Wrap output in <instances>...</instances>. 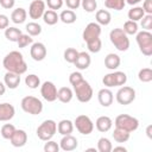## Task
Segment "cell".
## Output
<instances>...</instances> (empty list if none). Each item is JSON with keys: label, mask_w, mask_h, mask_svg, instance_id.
<instances>
[{"label": "cell", "mask_w": 152, "mask_h": 152, "mask_svg": "<svg viewBox=\"0 0 152 152\" xmlns=\"http://www.w3.org/2000/svg\"><path fill=\"white\" fill-rule=\"evenodd\" d=\"M2 66L6 69V71L15 72L19 75H23L27 70V64L23 57V55L19 51H11L8 52L4 59H2Z\"/></svg>", "instance_id": "obj_1"}, {"label": "cell", "mask_w": 152, "mask_h": 152, "mask_svg": "<svg viewBox=\"0 0 152 152\" xmlns=\"http://www.w3.org/2000/svg\"><path fill=\"white\" fill-rule=\"evenodd\" d=\"M109 39L112 42V44L115 46L116 50L119 51H127L128 48H129V39H128V36L124 32L122 28H113L110 32H109Z\"/></svg>", "instance_id": "obj_2"}, {"label": "cell", "mask_w": 152, "mask_h": 152, "mask_svg": "<svg viewBox=\"0 0 152 152\" xmlns=\"http://www.w3.org/2000/svg\"><path fill=\"white\" fill-rule=\"evenodd\" d=\"M72 88H74V94L76 95V99L80 102H82V103L89 102L91 100L93 95H94V91H93L91 86L84 78L81 82H78L75 86H72Z\"/></svg>", "instance_id": "obj_3"}, {"label": "cell", "mask_w": 152, "mask_h": 152, "mask_svg": "<svg viewBox=\"0 0 152 152\" xmlns=\"http://www.w3.org/2000/svg\"><path fill=\"white\" fill-rule=\"evenodd\" d=\"M20 106L25 113L31 114V115H38L43 110V102L38 97L32 96V95H27L23 97Z\"/></svg>", "instance_id": "obj_4"}, {"label": "cell", "mask_w": 152, "mask_h": 152, "mask_svg": "<svg viewBox=\"0 0 152 152\" xmlns=\"http://www.w3.org/2000/svg\"><path fill=\"white\" fill-rule=\"evenodd\" d=\"M137 34V44L139 46V50L142 55L150 57L152 55V33L150 31H139Z\"/></svg>", "instance_id": "obj_5"}, {"label": "cell", "mask_w": 152, "mask_h": 152, "mask_svg": "<svg viewBox=\"0 0 152 152\" xmlns=\"http://www.w3.org/2000/svg\"><path fill=\"white\" fill-rule=\"evenodd\" d=\"M56 132H57V124L52 119L44 120L37 127V131H36L37 137L43 141H48V140L52 139V137L55 135Z\"/></svg>", "instance_id": "obj_6"}, {"label": "cell", "mask_w": 152, "mask_h": 152, "mask_svg": "<svg viewBox=\"0 0 152 152\" xmlns=\"http://www.w3.org/2000/svg\"><path fill=\"white\" fill-rule=\"evenodd\" d=\"M114 125L118 128H121V129H125V131L132 133V132L138 129L139 120L137 118H134V116L128 115V114H120V115H118L115 118Z\"/></svg>", "instance_id": "obj_7"}, {"label": "cell", "mask_w": 152, "mask_h": 152, "mask_svg": "<svg viewBox=\"0 0 152 152\" xmlns=\"http://www.w3.org/2000/svg\"><path fill=\"white\" fill-rule=\"evenodd\" d=\"M74 126L83 135H89L94 129V122L91 121V119L88 115H84V114L76 116V119L74 121Z\"/></svg>", "instance_id": "obj_8"}, {"label": "cell", "mask_w": 152, "mask_h": 152, "mask_svg": "<svg viewBox=\"0 0 152 152\" xmlns=\"http://www.w3.org/2000/svg\"><path fill=\"white\" fill-rule=\"evenodd\" d=\"M116 102L122 106H127L135 100V90L128 86H121L115 95Z\"/></svg>", "instance_id": "obj_9"}, {"label": "cell", "mask_w": 152, "mask_h": 152, "mask_svg": "<svg viewBox=\"0 0 152 152\" xmlns=\"http://www.w3.org/2000/svg\"><path fill=\"white\" fill-rule=\"evenodd\" d=\"M40 95L48 102L56 101L57 100V88H56L55 83L51 81H45L40 86Z\"/></svg>", "instance_id": "obj_10"}, {"label": "cell", "mask_w": 152, "mask_h": 152, "mask_svg": "<svg viewBox=\"0 0 152 152\" xmlns=\"http://www.w3.org/2000/svg\"><path fill=\"white\" fill-rule=\"evenodd\" d=\"M100 34H101V25H99L97 23H89L83 30L82 38L87 43V42H89L91 39L99 38Z\"/></svg>", "instance_id": "obj_11"}, {"label": "cell", "mask_w": 152, "mask_h": 152, "mask_svg": "<svg viewBox=\"0 0 152 152\" xmlns=\"http://www.w3.org/2000/svg\"><path fill=\"white\" fill-rule=\"evenodd\" d=\"M45 12V2L43 0H33L28 6V15L31 19H40Z\"/></svg>", "instance_id": "obj_12"}, {"label": "cell", "mask_w": 152, "mask_h": 152, "mask_svg": "<svg viewBox=\"0 0 152 152\" xmlns=\"http://www.w3.org/2000/svg\"><path fill=\"white\" fill-rule=\"evenodd\" d=\"M46 48L43 43L40 42H36L31 44V49H30V56L32 57L33 61L36 62H40L46 57Z\"/></svg>", "instance_id": "obj_13"}, {"label": "cell", "mask_w": 152, "mask_h": 152, "mask_svg": "<svg viewBox=\"0 0 152 152\" xmlns=\"http://www.w3.org/2000/svg\"><path fill=\"white\" fill-rule=\"evenodd\" d=\"M78 146V141L77 139L71 135V134H68V135H63V138L61 139L59 141V148L65 151V152H70V151H74L76 150Z\"/></svg>", "instance_id": "obj_14"}, {"label": "cell", "mask_w": 152, "mask_h": 152, "mask_svg": "<svg viewBox=\"0 0 152 152\" xmlns=\"http://www.w3.org/2000/svg\"><path fill=\"white\" fill-rule=\"evenodd\" d=\"M97 100L102 107H109L113 103L114 95L109 88H102L97 93Z\"/></svg>", "instance_id": "obj_15"}, {"label": "cell", "mask_w": 152, "mask_h": 152, "mask_svg": "<svg viewBox=\"0 0 152 152\" xmlns=\"http://www.w3.org/2000/svg\"><path fill=\"white\" fill-rule=\"evenodd\" d=\"M11 144L14 147H23L27 142V133L24 129H15L11 137Z\"/></svg>", "instance_id": "obj_16"}, {"label": "cell", "mask_w": 152, "mask_h": 152, "mask_svg": "<svg viewBox=\"0 0 152 152\" xmlns=\"http://www.w3.org/2000/svg\"><path fill=\"white\" fill-rule=\"evenodd\" d=\"M90 63H91L90 55L88 52H86V51L78 52V55H77V57H76V59L74 62L75 66L78 70H86V69H88L89 65H90Z\"/></svg>", "instance_id": "obj_17"}, {"label": "cell", "mask_w": 152, "mask_h": 152, "mask_svg": "<svg viewBox=\"0 0 152 152\" xmlns=\"http://www.w3.org/2000/svg\"><path fill=\"white\" fill-rule=\"evenodd\" d=\"M14 114H15V109L13 104L8 102L0 103V121H10L11 119H13Z\"/></svg>", "instance_id": "obj_18"}, {"label": "cell", "mask_w": 152, "mask_h": 152, "mask_svg": "<svg viewBox=\"0 0 152 152\" xmlns=\"http://www.w3.org/2000/svg\"><path fill=\"white\" fill-rule=\"evenodd\" d=\"M113 126V120L107 116V115H102V116H99L95 121V127L99 132L101 133H106L108 132Z\"/></svg>", "instance_id": "obj_19"}, {"label": "cell", "mask_w": 152, "mask_h": 152, "mask_svg": "<svg viewBox=\"0 0 152 152\" xmlns=\"http://www.w3.org/2000/svg\"><path fill=\"white\" fill-rule=\"evenodd\" d=\"M4 83L10 89H15L20 84V75L11 71H6L4 76Z\"/></svg>", "instance_id": "obj_20"}, {"label": "cell", "mask_w": 152, "mask_h": 152, "mask_svg": "<svg viewBox=\"0 0 152 152\" xmlns=\"http://www.w3.org/2000/svg\"><path fill=\"white\" fill-rule=\"evenodd\" d=\"M120 63H121L120 56L116 53H108L104 57V66L109 70H116L120 66Z\"/></svg>", "instance_id": "obj_21"}, {"label": "cell", "mask_w": 152, "mask_h": 152, "mask_svg": "<svg viewBox=\"0 0 152 152\" xmlns=\"http://www.w3.org/2000/svg\"><path fill=\"white\" fill-rule=\"evenodd\" d=\"M57 131L62 135L71 134L74 131V122L69 119H63L57 124Z\"/></svg>", "instance_id": "obj_22"}, {"label": "cell", "mask_w": 152, "mask_h": 152, "mask_svg": "<svg viewBox=\"0 0 152 152\" xmlns=\"http://www.w3.org/2000/svg\"><path fill=\"white\" fill-rule=\"evenodd\" d=\"M74 97V91L69 87H62L57 90V99L62 103H69Z\"/></svg>", "instance_id": "obj_23"}, {"label": "cell", "mask_w": 152, "mask_h": 152, "mask_svg": "<svg viewBox=\"0 0 152 152\" xmlns=\"http://www.w3.org/2000/svg\"><path fill=\"white\" fill-rule=\"evenodd\" d=\"M26 18H27V12L23 7H18V8L13 10L11 13V20L14 24H23V23H25Z\"/></svg>", "instance_id": "obj_24"}, {"label": "cell", "mask_w": 152, "mask_h": 152, "mask_svg": "<svg viewBox=\"0 0 152 152\" xmlns=\"http://www.w3.org/2000/svg\"><path fill=\"white\" fill-rule=\"evenodd\" d=\"M95 19L99 25L106 26V25H109V23L112 20V15L107 10H99V11H96Z\"/></svg>", "instance_id": "obj_25"}, {"label": "cell", "mask_w": 152, "mask_h": 152, "mask_svg": "<svg viewBox=\"0 0 152 152\" xmlns=\"http://www.w3.org/2000/svg\"><path fill=\"white\" fill-rule=\"evenodd\" d=\"M42 18H43L44 23L46 25H50V26L57 24V21L59 20V15L53 10H45V12H44V14H43Z\"/></svg>", "instance_id": "obj_26"}, {"label": "cell", "mask_w": 152, "mask_h": 152, "mask_svg": "<svg viewBox=\"0 0 152 152\" xmlns=\"http://www.w3.org/2000/svg\"><path fill=\"white\" fill-rule=\"evenodd\" d=\"M76 19H77V15L72 10H64L59 14V20L64 24H74Z\"/></svg>", "instance_id": "obj_27"}, {"label": "cell", "mask_w": 152, "mask_h": 152, "mask_svg": "<svg viewBox=\"0 0 152 152\" xmlns=\"http://www.w3.org/2000/svg\"><path fill=\"white\" fill-rule=\"evenodd\" d=\"M129 137H131V133L125 131V129H121V128H118L115 127L114 132H113V138L116 142H126L129 140Z\"/></svg>", "instance_id": "obj_28"}, {"label": "cell", "mask_w": 152, "mask_h": 152, "mask_svg": "<svg viewBox=\"0 0 152 152\" xmlns=\"http://www.w3.org/2000/svg\"><path fill=\"white\" fill-rule=\"evenodd\" d=\"M20 34H21V31L19 28L14 27V26H8L7 28H5V37L10 42H15L17 43Z\"/></svg>", "instance_id": "obj_29"}, {"label": "cell", "mask_w": 152, "mask_h": 152, "mask_svg": "<svg viewBox=\"0 0 152 152\" xmlns=\"http://www.w3.org/2000/svg\"><path fill=\"white\" fill-rule=\"evenodd\" d=\"M127 15H128V19H129V20L138 21V20H140V19L145 15V12H144L142 7H140V6H134V7H132V8L128 11Z\"/></svg>", "instance_id": "obj_30"}, {"label": "cell", "mask_w": 152, "mask_h": 152, "mask_svg": "<svg viewBox=\"0 0 152 152\" xmlns=\"http://www.w3.org/2000/svg\"><path fill=\"white\" fill-rule=\"evenodd\" d=\"M25 28H26L27 34H30L31 37H36V36H39L42 33V26L36 21H31V23L26 24Z\"/></svg>", "instance_id": "obj_31"}, {"label": "cell", "mask_w": 152, "mask_h": 152, "mask_svg": "<svg viewBox=\"0 0 152 152\" xmlns=\"http://www.w3.org/2000/svg\"><path fill=\"white\" fill-rule=\"evenodd\" d=\"M113 148V145L108 138H100L97 141V151L99 152H110Z\"/></svg>", "instance_id": "obj_32"}, {"label": "cell", "mask_w": 152, "mask_h": 152, "mask_svg": "<svg viewBox=\"0 0 152 152\" xmlns=\"http://www.w3.org/2000/svg\"><path fill=\"white\" fill-rule=\"evenodd\" d=\"M125 5H126L125 0H104V6L109 10H114V11L124 10Z\"/></svg>", "instance_id": "obj_33"}, {"label": "cell", "mask_w": 152, "mask_h": 152, "mask_svg": "<svg viewBox=\"0 0 152 152\" xmlns=\"http://www.w3.org/2000/svg\"><path fill=\"white\" fill-rule=\"evenodd\" d=\"M138 78L142 83H148L152 81V69L151 68H142L138 72Z\"/></svg>", "instance_id": "obj_34"}, {"label": "cell", "mask_w": 152, "mask_h": 152, "mask_svg": "<svg viewBox=\"0 0 152 152\" xmlns=\"http://www.w3.org/2000/svg\"><path fill=\"white\" fill-rule=\"evenodd\" d=\"M25 84L30 89H37L40 86V78L34 74H30L25 77Z\"/></svg>", "instance_id": "obj_35"}, {"label": "cell", "mask_w": 152, "mask_h": 152, "mask_svg": "<svg viewBox=\"0 0 152 152\" xmlns=\"http://www.w3.org/2000/svg\"><path fill=\"white\" fill-rule=\"evenodd\" d=\"M124 32L127 34V36H132V34H135L138 32V24L137 21H133V20H127L125 21L124 24Z\"/></svg>", "instance_id": "obj_36"}, {"label": "cell", "mask_w": 152, "mask_h": 152, "mask_svg": "<svg viewBox=\"0 0 152 152\" xmlns=\"http://www.w3.org/2000/svg\"><path fill=\"white\" fill-rule=\"evenodd\" d=\"M87 48H88V50H89L90 52H93V53L100 52V51H101V48H102V42H101L100 37L87 42Z\"/></svg>", "instance_id": "obj_37"}, {"label": "cell", "mask_w": 152, "mask_h": 152, "mask_svg": "<svg viewBox=\"0 0 152 152\" xmlns=\"http://www.w3.org/2000/svg\"><path fill=\"white\" fill-rule=\"evenodd\" d=\"M15 129H17V128L14 127V125H12V124H5V125H2V127H1V129H0L1 137H2L4 139H8V140H10Z\"/></svg>", "instance_id": "obj_38"}, {"label": "cell", "mask_w": 152, "mask_h": 152, "mask_svg": "<svg viewBox=\"0 0 152 152\" xmlns=\"http://www.w3.org/2000/svg\"><path fill=\"white\" fill-rule=\"evenodd\" d=\"M113 77H114V84H115V87L125 86V83L127 82V75L124 71H114L113 72Z\"/></svg>", "instance_id": "obj_39"}, {"label": "cell", "mask_w": 152, "mask_h": 152, "mask_svg": "<svg viewBox=\"0 0 152 152\" xmlns=\"http://www.w3.org/2000/svg\"><path fill=\"white\" fill-rule=\"evenodd\" d=\"M81 6L86 12L93 13L97 8V2L96 0H81Z\"/></svg>", "instance_id": "obj_40"}, {"label": "cell", "mask_w": 152, "mask_h": 152, "mask_svg": "<svg viewBox=\"0 0 152 152\" xmlns=\"http://www.w3.org/2000/svg\"><path fill=\"white\" fill-rule=\"evenodd\" d=\"M32 43H33V38H32L30 34H24V33H21L20 37H19L18 40H17L18 48H20V49L26 48V46H28V45L32 44Z\"/></svg>", "instance_id": "obj_41"}, {"label": "cell", "mask_w": 152, "mask_h": 152, "mask_svg": "<svg viewBox=\"0 0 152 152\" xmlns=\"http://www.w3.org/2000/svg\"><path fill=\"white\" fill-rule=\"evenodd\" d=\"M77 55H78V51H77L75 48H68V49L64 51V55H63V56H64V59H65L68 63H72V64H74V62H75Z\"/></svg>", "instance_id": "obj_42"}, {"label": "cell", "mask_w": 152, "mask_h": 152, "mask_svg": "<svg viewBox=\"0 0 152 152\" xmlns=\"http://www.w3.org/2000/svg\"><path fill=\"white\" fill-rule=\"evenodd\" d=\"M140 20H141V27L145 31H150L152 28V14H145Z\"/></svg>", "instance_id": "obj_43"}, {"label": "cell", "mask_w": 152, "mask_h": 152, "mask_svg": "<svg viewBox=\"0 0 152 152\" xmlns=\"http://www.w3.org/2000/svg\"><path fill=\"white\" fill-rule=\"evenodd\" d=\"M44 151L45 152H58L59 151V144H57L56 141H52L51 139L48 140L44 145Z\"/></svg>", "instance_id": "obj_44"}, {"label": "cell", "mask_w": 152, "mask_h": 152, "mask_svg": "<svg viewBox=\"0 0 152 152\" xmlns=\"http://www.w3.org/2000/svg\"><path fill=\"white\" fill-rule=\"evenodd\" d=\"M64 4V0H46L45 1V5H48L49 10H61L62 6Z\"/></svg>", "instance_id": "obj_45"}, {"label": "cell", "mask_w": 152, "mask_h": 152, "mask_svg": "<svg viewBox=\"0 0 152 152\" xmlns=\"http://www.w3.org/2000/svg\"><path fill=\"white\" fill-rule=\"evenodd\" d=\"M82 80H83V75H82L80 71H74V72H71L70 76H69V82H70L71 86H75L76 83L81 82Z\"/></svg>", "instance_id": "obj_46"}, {"label": "cell", "mask_w": 152, "mask_h": 152, "mask_svg": "<svg viewBox=\"0 0 152 152\" xmlns=\"http://www.w3.org/2000/svg\"><path fill=\"white\" fill-rule=\"evenodd\" d=\"M102 83H103V86H104V87H107V88L115 87V84H114L113 72H109V74L104 75V76H103V78H102Z\"/></svg>", "instance_id": "obj_47"}, {"label": "cell", "mask_w": 152, "mask_h": 152, "mask_svg": "<svg viewBox=\"0 0 152 152\" xmlns=\"http://www.w3.org/2000/svg\"><path fill=\"white\" fill-rule=\"evenodd\" d=\"M69 10H77L81 6V0H64Z\"/></svg>", "instance_id": "obj_48"}, {"label": "cell", "mask_w": 152, "mask_h": 152, "mask_svg": "<svg viewBox=\"0 0 152 152\" xmlns=\"http://www.w3.org/2000/svg\"><path fill=\"white\" fill-rule=\"evenodd\" d=\"M141 7H142L145 14H152V0H144Z\"/></svg>", "instance_id": "obj_49"}, {"label": "cell", "mask_w": 152, "mask_h": 152, "mask_svg": "<svg viewBox=\"0 0 152 152\" xmlns=\"http://www.w3.org/2000/svg\"><path fill=\"white\" fill-rule=\"evenodd\" d=\"M10 19L6 14H0V30H5L8 27Z\"/></svg>", "instance_id": "obj_50"}, {"label": "cell", "mask_w": 152, "mask_h": 152, "mask_svg": "<svg viewBox=\"0 0 152 152\" xmlns=\"http://www.w3.org/2000/svg\"><path fill=\"white\" fill-rule=\"evenodd\" d=\"M15 4V0H0V5L5 8V10H11L13 8Z\"/></svg>", "instance_id": "obj_51"}, {"label": "cell", "mask_w": 152, "mask_h": 152, "mask_svg": "<svg viewBox=\"0 0 152 152\" xmlns=\"http://www.w3.org/2000/svg\"><path fill=\"white\" fill-rule=\"evenodd\" d=\"M5 91H6V86H5V83L0 82V96H2L5 94Z\"/></svg>", "instance_id": "obj_52"}, {"label": "cell", "mask_w": 152, "mask_h": 152, "mask_svg": "<svg viewBox=\"0 0 152 152\" xmlns=\"http://www.w3.org/2000/svg\"><path fill=\"white\" fill-rule=\"evenodd\" d=\"M125 1H126V4H128V5L134 6V5L139 4V2H140V1H142V0H125Z\"/></svg>", "instance_id": "obj_53"}, {"label": "cell", "mask_w": 152, "mask_h": 152, "mask_svg": "<svg viewBox=\"0 0 152 152\" xmlns=\"http://www.w3.org/2000/svg\"><path fill=\"white\" fill-rule=\"evenodd\" d=\"M112 151H124V152H126V151H127V148H126V147H124V146H116V147H113V148H112Z\"/></svg>", "instance_id": "obj_54"}, {"label": "cell", "mask_w": 152, "mask_h": 152, "mask_svg": "<svg viewBox=\"0 0 152 152\" xmlns=\"http://www.w3.org/2000/svg\"><path fill=\"white\" fill-rule=\"evenodd\" d=\"M146 132H147L148 138H151V126H148V127H147V131H146Z\"/></svg>", "instance_id": "obj_55"}, {"label": "cell", "mask_w": 152, "mask_h": 152, "mask_svg": "<svg viewBox=\"0 0 152 152\" xmlns=\"http://www.w3.org/2000/svg\"><path fill=\"white\" fill-rule=\"evenodd\" d=\"M87 151H95V152H96V150H95V148H87Z\"/></svg>", "instance_id": "obj_56"}]
</instances>
